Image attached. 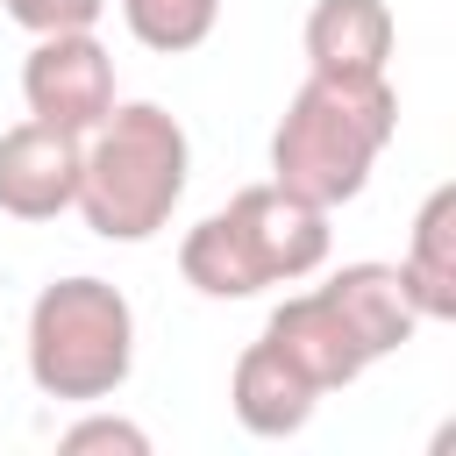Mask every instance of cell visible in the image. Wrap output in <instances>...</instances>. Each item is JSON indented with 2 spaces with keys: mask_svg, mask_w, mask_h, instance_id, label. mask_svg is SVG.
<instances>
[{
  "mask_svg": "<svg viewBox=\"0 0 456 456\" xmlns=\"http://www.w3.org/2000/svg\"><path fill=\"white\" fill-rule=\"evenodd\" d=\"M399 278H406L420 321H456V185H435L420 200Z\"/></svg>",
  "mask_w": 456,
  "mask_h": 456,
  "instance_id": "cell-11",
  "label": "cell"
},
{
  "mask_svg": "<svg viewBox=\"0 0 456 456\" xmlns=\"http://www.w3.org/2000/svg\"><path fill=\"white\" fill-rule=\"evenodd\" d=\"M57 449H64V456H150V435H142L135 420L93 406L86 420H71V428L57 435Z\"/></svg>",
  "mask_w": 456,
  "mask_h": 456,
  "instance_id": "cell-13",
  "label": "cell"
},
{
  "mask_svg": "<svg viewBox=\"0 0 456 456\" xmlns=\"http://www.w3.org/2000/svg\"><path fill=\"white\" fill-rule=\"evenodd\" d=\"M328 207L285 192V185H242L228 207L185 228L178 271L200 299H256L271 285H299L328 264Z\"/></svg>",
  "mask_w": 456,
  "mask_h": 456,
  "instance_id": "cell-3",
  "label": "cell"
},
{
  "mask_svg": "<svg viewBox=\"0 0 456 456\" xmlns=\"http://www.w3.org/2000/svg\"><path fill=\"white\" fill-rule=\"evenodd\" d=\"M392 135H399V93L385 71H370V78L306 71L271 128V185L335 214L370 185Z\"/></svg>",
  "mask_w": 456,
  "mask_h": 456,
  "instance_id": "cell-1",
  "label": "cell"
},
{
  "mask_svg": "<svg viewBox=\"0 0 456 456\" xmlns=\"http://www.w3.org/2000/svg\"><path fill=\"white\" fill-rule=\"evenodd\" d=\"M7 14L28 36H71V28H93L107 14V0H7Z\"/></svg>",
  "mask_w": 456,
  "mask_h": 456,
  "instance_id": "cell-14",
  "label": "cell"
},
{
  "mask_svg": "<svg viewBox=\"0 0 456 456\" xmlns=\"http://www.w3.org/2000/svg\"><path fill=\"white\" fill-rule=\"evenodd\" d=\"M264 342L314 385V392H342V385H356L363 370H370V356H363V342L349 335V321L335 314V299L314 285V292H285L278 306H271V321H264Z\"/></svg>",
  "mask_w": 456,
  "mask_h": 456,
  "instance_id": "cell-7",
  "label": "cell"
},
{
  "mask_svg": "<svg viewBox=\"0 0 456 456\" xmlns=\"http://www.w3.org/2000/svg\"><path fill=\"white\" fill-rule=\"evenodd\" d=\"M192 185V135L157 100H114L78 157V221L100 242H150Z\"/></svg>",
  "mask_w": 456,
  "mask_h": 456,
  "instance_id": "cell-2",
  "label": "cell"
},
{
  "mask_svg": "<svg viewBox=\"0 0 456 456\" xmlns=\"http://www.w3.org/2000/svg\"><path fill=\"white\" fill-rule=\"evenodd\" d=\"M21 356H28V385L43 399H64V406L114 399L135 370V306H128V292L93 278V271H71V278L43 285L28 299Z\"/></svg>",
  "mask_w": 456,
  "mask_h": 456,
  "instance_id": "cell-4",
  "label": "cell"
},
{
  "mask_svg": "<svg viewBox=\"0 0 456 456\" xmlns=\"http://www.w3.org/2000/svg\"><path fill=\"white\" fill-rule=\"evenodd\" d=\"M21 107L28 121H50L64 135H93L114 107V57L93 28L71 36H36V50L21 57Z\"/></svg>",
  "mask_w": 456,
  "mask_h": 456,
  "instance_id": "cell-5",
  "label": "cell"
},
{
  "mask_svg": "<svg viewBox=\"0 0 456 456\" xmlns=\"http://www.w3.org/2000/svg\"><path fill=\"white\" fill-rule=\"evenodd\" d=\"M228 406H235V420L256 435V442H285V435H299L306 420H314V406H321V392L256 335L242 356H235V378H228Z\"/></svg>",
  "mask_w": 456,
  "mask_h": 456,
  "instance_id": "cell-10",
  "label": "cell"
},
{
  "mask_svg": "<svg viewBox=\"0 0 456 456\" xmlns=\"http://www.w3.org/2000/svg\"><path fill=\"white\" fill-rule=\"evenodd\" d=\"M78 157H86V135H64L50 121L0 128V214L7 221H57V214H71Z\"/></svg>",
  "mask_w": 456,
  "mask_h": 456,
  "instance_id": "cell-6",
  "label": "cell"
},
{
  "mask_svg": "<svg viewBox=\"0 0 456 456\" xmlns=\"http://www.w3.org/2000/svg\"><path fill=\"white\" fill-rule=\"evenodd\" d=\"M114 7H121V28L157 57L200 50L214 36V21H221V0H114Z\"/></svg>",
  "mask_w": 456,
  "mask_h": 456,
  "instance_id": "cell-12",
  "label": "cell"
},
{
  "mask_svg": "<svg viewBox=\"0 0 456 456\" xmlns=\"http://www.w3.org/2000/svg\"><path fill=\"white\" fill-rule=\"evenodd\" d=\"M328 299H335V314L349 321V335L363 342V356L378 363V356H392V349H406L413 342V328H420V306H413V292H406V278H399V264H342V271H328V285H321Z\"/></svg>",
  "mask_w": 456,
  "mask_h": 456,
  "instance_id": "cell-8",
  "label": "cell"
},
{
  "mask_svg": "<svg viewBox=\"0 0 456 456\" xmlns=\"http://www.w3.org/2000/svg\"><path fill=\"white\" fill-rule=\"evenodd\" d=\"M392 7L385 0H314L306 7V28H299V50H306V71H335V78H370L392 64Z\"/></svg>",
  "mask_w": 456,
  "mask_h": 456,
  "instance_id": "cell-9",
  "label": "cell"
}]
</instances>
